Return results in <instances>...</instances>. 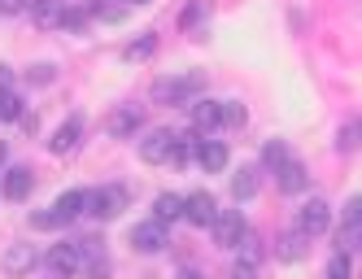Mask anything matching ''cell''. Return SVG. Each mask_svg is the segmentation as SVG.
Instances as JSON below:
<instances>
[{
	"label": "cell",
	"mask_w": 362,
	"mask_h": 279,
	"mask_svg": "<svg viewBox=\"0 0 362 279\" xmlns=\"http://www.w3.org/2000/svg\"><path fill=\"white\" fill-rule=\"evenodd\" d=\"M166 244H170L166 222L144 218V222H136V227H132V249H136V253H162Z\"/></svg>",
	"instance_id": "cell-4"
},
{
	"label": "cell",
	"mask_w": 362,
	"mask_h": 279,
	"mask_svg": "<svg viewBox=\"0 0 362 279\" xmlns=\"http://www.w3.org/2000/svg\"><path fill=\"white\" fill-rule=\"evenodd\" d=\"M5 88H13V74H9V66H0V92Z\"/></svg>",
	"instance_id": "cell-37"
},
{
	"label": "cell",
	"mask_w": 362,
	"mask_h": 279,
	"mask_svg": "<svg viewBox=\"0 0 362 279\" xmlns=\"http://www.w3.org/2000/svg\"><path fill=\"white\" fill-rule=\"evenodd\" d=\"M197 162L210 170V174H223L227 162H231V148H227L223 140H201V144H197Z\"/></svg>",
	"instance_id": "cell-13"
},
{
	"label": "cell",
	"mask_w": 362,
	"mask_h": 279,
	"mask_svg": "<svg viewBox=\"0 0 362 279\" xmlns=\"http://www.w3.org/2000/svg\"><path fill=\"white\" fill-rule=\"evenodd\" d=\"M27 5H31V0H0V13H5V18H18V13H27Z\"/></svg>",
	"instance_id": "cell-35"
},
{
	"label": "cell",
	"mask_w": 362,
	"mask_h": 279,
	"mask_svg": "<svg viewBox=\"0 0 362 279\" xmlns=\"http://www.w3.org/2000/svg\"><path fill=\"white\" fill-rule=\"evenodd\" d=\"M327 275L332 279H349V253H336V258L327 262Z\"/></svg>",
	"instance_id": "cell-34"
},
{
	"label": "cell",
	"mask_w": 362,
	"mask_h": 279,
	"mask_svg": "<svg viewBox=\"0 0 362 279\" xmlns=\"http://www.w3.org/2000/svg\"><path fill=\"white\" fill-rule=\"evenodd\" d=\"M31 18H35V27L48 31V27H62V13H66V0H31Z\"/></svg>",
	"instance_id": "cell-16"
},
{
	"label": "cell",
	"mask_w": 362,
	"mask_h": 279,
	"mask_svg": "<svg viewBox=\"0 0 362 279\" xmlns=\"http://www.w3.org/2000/svg\"><path fill=\"white\" fill-rule=\"evenodd\" d=\"M88 18H100V22H122V18H127V5H122V0H92V5H88Z\"/></svg>",
	"instance_id": "cell-25"
},
{
	"label": "cell",
	"mask_w": 362,
	"mask_h": 279,
	"mask_svg": "<svg viewBox=\"0 0 362 279\" xmlns=\"http://www.w3.org/2000/svg\"><path fill=\"white\" fill-rule=\"evenodd\" d=\"M105 126H110V136H114V140H122V136H132L136 126H140V109H136V105H127V109L110 114V122H105Z\"/></svg>",
	"instance_id": "cell-22"
},
{
	"label": "cell",
	"mask_w": 362,
	"mask_h": 279,
	"mask_svg": "<svg viewBox=\"0 0 362 279\" xmlns=\"http://www.w3.org/2000/svg\"><path fill=\"white\" fill-rule=\"evenodd\" d=\"M179 279H201V275H197V271H184V275H179Z\"/></svg>",
	"instance_id": "cell-38"
},
{
	"label": "cell",
	"mask_w": 362,
	"mask_h": 279,
	"mask_svg": "<svg viewBox=\"0 0 362 279\" xmlns=\"http://www.w3.org/2000/svg\"><path fill=\"white\" fill-rule=\"evenodd\" d=\"M205 13H210V5H205V0H192L188 9H179V27H184V31H197V40H205V27H201Z\"/></svg>",
	"instance_id": "cell-23"
},
{
	"label": "cell",
	"mask_w": 362,
	"mask_h": 279,
	"mask_svg": "<svg viewBox=\"0 0 362 279\" xmlns=\"http://www.w3.org/2000/svg\"><path fill=\"white\" fill-rule=\"evenodd\" d=\"M214 214H218V201H214L210 192H188V196H184V218H188V222L210 227Z\"/></svg>",
	"instance_id": "cell-11"
},
{
	"label": "cell",
	"mask_w": 362,
	"mask_h": 279,
	"mask_svg": "<svg viewBox=\"0 0 362 279\" xmlns=\"http://www.w3.org/2000/svg\"><path fill=\"white\" fill-rule=\"evenodd\" d=\"M223 131V100H197L192 105V136Z\"/></svg>",
	"instance_id": "cell-10"
},
{
	"label": "cell",
	"mask_w": 362,
	"mask_h": 279,
	"mask_svg": "<svg viewBox=\"0 0 362 279\" xmlns=\"http://www.w3.org/2000/svg\"><path fill=\"white\" fill-rule=\"evenodd\" d=\"M197 144H201L197 136H192V140H179V136H175V148H170V158H166V162H175V166L197 162Z\"/></svg>",
	"instance_id": "cell-26"
},
{
	"label": "cell",
	"mask_w": 362,
	"mask_h": 279,
	"mask_svg": "<svg viewBox=\"0 0 362 279\" xmlns=\"http://www.w3.org/2000/svg\"><path fill=\"white\" fill-rule=\"evenodd\" d=\"M122 5H148V0H122Z\"/></svg>",
	"instance_id": "cell-40"
},
{
	"label": "cell",
	"mask_w": 362,
	"mask_h": 279,
	"mask_svg": "<svg viewBox=\"0 0 362 279\" xmlns=\"http://www.w3.org/2000/svg\"><path fill=\"white\" fill-rule=\"evenodd\" d=\"M197 92H205V70H188V74L153 83V100H158V105H188Z\"/></svg>",
	"instance_id": "cell-1"
},
{
	"label": "cell",
	"mask_w": 362,
	"mask_h": 279,
	"mask_svg": "<svg viewBox=\"0 0 362 279\" xmlns=\"http://www.w3.org/2000/svg\"><path fill=\"white\" fill-rule=\"evenodd\" d=\"M210 232H214V244H218V249H231V244L240 240V232H245L240 210H218L214 222H210Z\"/></svg>",
	"instance_id": "cell-9"
},
{
	"label": "cell",
	"mask_w": 362,
	"mask_h": 279,
	"mask_svg": "<svg viewBox=\"0 0 362 279\" xmlns=\"http://www.w3.org/2000/svg\"><path fill=\"white\" fill-rule=\"evenodd\" d=\"M0 166H5V140H0Z\"/></svg>",
	"instance_id": "cell-39"
},
{
	"label": "cell",
	"mask_w": 362,
	"mask_h": 279,
	"mask_svg": "<svg viewBox=\"0 0 362 279\" xmlns=\"http://www.w3.org/2000/svg\"><path fill=\"white\" fill-rule=\"evenodd\" d=\"M18 118H22V96L13 88H5L0 92V122H18Z\"/></svg>",
	"instance_id": "cell-27"
},
{
	"label": "cell",
	"mask_w": 362,
	"mask_h": 279,
	"mask_svg": "<svg viewBox=\"0 0 362 279\" xmlns=\"http://www.w3.org/2000/svg\"><path fill=\"white\" fill-rule=\"evenodd\" d=\"M31 227H35V232H48V227H62V218H57V210H35Z\"/></svg>",
	"instance_id": "cell-31"
},
{
	"label": "cell",
	"mask_w": 362,
	"mask_h": 279,
	"mask_svg": "<svg viewBox=\"0 0 362 279\" xmlns=\"http://www.w3.org/2000/svg\"><path fill=\"white\" fill-rule=\"evenodd\" d=\"M62 27H66V31H83V27H88V9H66V13H62Z\"/></svg>",
	"instance_id": "cell-32"
},
{
	"label": "cell",
	"mask_w": 362,
	"mask_h": 279,
	"mask_svg": "<svg viewBox=\"0 0 362 279\" xmlns=\"http://www.w3.org/2000/svg\"><path fill=\"white\" fill-rule=\"evenodd\" d=\"M79 140H83V118H79V114H70V118L57 126V131L48 136V153H70V148L79 144Z\"/></svg>",
	"instance_id": "cell-12"
},
{
	"label": "cell",
	"mask_w": 362,
	"mask_h": 279,
	"mask_svg": "<svg viewBox=\"0 0 362 279\" xmlns=\"http://www.w3.org/2000/svg\"><path fill=\"white\" fill-rule=\"evenodd\" d=\"M257 179H262V174H257V166H240L236 174H231V196H236V201L257 196Z\"/></svg>",
	"instance_id": "cell-19"
},
{
	"label": "cell",
	"mask_w": 362,
	"mask_h": 279,
	"mask_svg": "<svg viewBox=\"0 0 362 279\" xmlns=\"http://www.w3.org/2000/svg\"><path fill=\"white\" fill-rule=\"evenodd\" d=\"M44 266H48V275H53V279H74V275L83 271V258H79V249H74V240H66V244L48 249Z\"/></svg>",
	"instance_id": "cell-3"
},
{
	"label": "cell",
	"mask_w": 362,
	"mask_h": 279,
	"mask_svg": "<svg viewBox=\"0 0 362 279\" xmlns=\"http://www.w3.org/2000/svg\"><path fill=\"white\" fill-rule=\"evenodd\" d=\"M223 126H245V105L240 100H227L223 105Z\"/></svg>",
	"instance_id": "cell-30"
},
{
	"label": "cell",
	"mask_w": 362,
	"mask_h": 279,
	"mask_svg": "<svg viewBox=\"0 0 362 279\" xmlns=\"http://www.w3.org/2000/svg\"><path fill=\"white\" fill-rule=\"evenodd\" d=\"M231 279H257V266H245V262H236V266H231Z\"/></svg>",
	"instance_id": "cell-36"
},
{
	"label": "cell",
	"mask_w": 362,
	"mask_h": 279,
	"mask_svg": "<svg viewBox=\"0 0 362 279\" xmlns=\"http://www.w3.org/2000/svg\"><path fill=\"white\" fill-rule=\"evenodd\" d=\"M153 53H158V35H153V31H144L140 40H132V44L122 48V57H127V61H148Z\"/></svg>",
	"instance_id": "cell-24"
},
{
	"label": "cell",
	"mask_w": 362,
	"mask_h": 279,
	"mask_svg": "<svg viewBox=\"0 0 362 279\" xmlns=\"http://www.w3.org/2000/svg\"><path fill=\"white\" fill-rule=\"evenodd\" d=\"M88 201H92V192L88 188H70V192H62L57 196V218L62 222H70V218H79V214H88Z\"/></svg>",
	"instance_id": "cell-14"
},
{
	"label": "cell",
	"mask_w": 362,
	"mask_h": 279,
	"mask_svg": "<svg viewBox=\"0 0 362 279\" xmlns=\"http://www.w3.org/2000/svg\"><path fill=\"white\" fill-rule=\"evenodd\" d=\"M358 236H362V206L349 201V206H345V227H341V253H354Z\"/></svg>",
	"instance_id": "cell-18"
},
{
	"label": "cell",
	"mask_w": 362,
	"mask_h": 279,
	"mask_svg": "<svg viewBox=\"0 0 362 279\" xmlns=\"http://www.w3.org/2000/svg\"><path fill=\"white\" fill-rule=\"evenodd\" d=\"M53 79H57V70H53V66H31V70H27V83H35V88L53 83Z\"/></svg>",
	"instance_id": "cell-33"
},
{
	"label": "cell",
	"mask_w": 362,
	"mask_h": 279,
	"mask_svg": "<svg viewBox=\"0 0 362 279\" xmlns=\"http://www.w3.org/2000/svg\"><path fill=\"white\" fill-rule=\"evenodd\" d=\"M231 249H236V262H245V266H262V258H267L262 236H257V232H249V227L240 232V240L231 244Z\"/></svg>",
	"instance_id": "cell-15"
},
{
	"label": "cell",
	"mask_w": 362,
	"mask_h": 279,
	"mask_svg": "<svg viewBox=\"0 0 362 279\" xmlns=\"http://www.w3.org/2000/svg\"><path fill=\"white\" fill-rule=\"evenodd\" d=\"M275 184H279V192H284V196L305 192V188H310V170H305V162H297V158H284V162L275 166Z\"/></svg>",
	"instance_id": "cell-8"
},
{
	"label": "cell",
	"mask_w": 362,
	"mask_h": 279,
	"mask_svg": "<svg viewBox=\"0 0 362 279\" xmlns=\"http://www.w3.org/2000/svg\"><path fill=\"white\" fill-rule=\"evenodd\" d=\"M358 136H362V126H358V122H345V126H341V140H336V148H341V153H354V148H358Z\"/></svg>",
	"instance_id": "cell-28"
},
{
	"label": "cell",
	"mask_w": 362,
	"mask_h": 279,
	"mask_svg": "<svg viewBox=\"0 0 362 279\" xmlns=\"http://www.w3.org/2000/svg\"><path fill=\"white\" fill-rule=\"evenodd\" d=\"M153 218L158 222H175V218H184V196H175V192H162L158 201H153Z\"/></svg>",
	"instance_id": "cell-21"
},
{
	"label": "cell",
	"mask_w": 362,
	"mask_h": 279,
	"mask_svg": "<svg viewBox=\"0 0 362 279\" xmlns=\"http://www.w3.org/2000/svg\"><path fill=\"white\" fill-rule=\"evenodd\" d=\"M35 266H40V258H35L31 244H9L5 253H0V271H5L9 279H27Z\"/></svg>",
	"instance_id": "cell-6"
},
{
	"label": "cell",
	"mask_w": 362,
	"mask_h": 279,
	"mask_svg": "<svg viewBox=\"0 0 362 279\" xmlns=\"http://www.w3.org/2000/svg\"><path fill=\"white\" fill-rule=\"evenodd\" d=\"M297 232H301V236H327V232H332V210H327V201H305L301 214H297Z\"/></svg>",
	"instance_id": "cell-5"
},
{
	"label": "cell",
	"mask_w": 362,
	"mask_h": 279,
	"mask_svg": "<svg viewBox=\"0 0 362 279\" xmlns=\"http://www.w3.org/2000/svg\"><path fill=\"white\" fill-rule=\"evenodd\" d=\"M284 158H288V148H284V140H267V148H262V166H279Z\"/></svg>",
	"instance_id": "cell-29"
},
{
	"label": "cell",
	"mask_w": 362,
	"mask_h": 279,
	"mask_svg": "<svg viewBox=\"0 0 362 279\" xmlns=\"http://www.w3.org/2000/svg\"><path fill=\"white\" fill-rule=\"evenodd\" d=\"M170 148H175V131H166V126H153V131H144V140H140V162L158 166V162L170 158Z\"/></svg>",
	"instance_id": "cell-7"
},
{
	"label": "cell",
	"mask_w": 362,
	"mask_h": 279,
	"mask_svg": "<svg viewBox=\"0 0 362 279\" xmlns=\"http://www.w3.org/2000/svg\"><path fill=\"white\" fill-rule=\"evenodd\" d=\"M31 188H35L31 166H13V170L5 174V196H9V201H27V196H31Z\"/></svg>",
	"instance_id": "cell-17"
},
{
	"label": "cell",
	"mask_w": 362,
	"mask_h": 279,
	"mask_svg": "<svg viewBox=\"0 0 362 279\" xmlns=\"http://www.w3.org/2000/svg\"><path fill=\"white\" fill-rule=\"evenodd\" d=\"M305 240H310V236H301V232H284V236H279V249H275L279 262H301L305 253H310Z\"/></svg>",
	"instance_id": "cell-20"
},
{
	"label": "cell",
	"mask_w": 362,
	"mask_h": 279,
	"mask_svg": "<svg viewBox=\"0 0 362 279\" xmlns=\"http://www.w3.org/2000/svg\"><path fill=\"white\" fill-rule=\"evenodd\" d=\"M127 201H132V192H127L122 184H105V188L92 192L88 214H96V218H118V214L127 210Z\"/></svg>",
	"instance_id": "cell-2"
}]
</instances>
